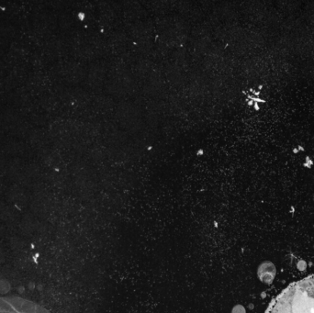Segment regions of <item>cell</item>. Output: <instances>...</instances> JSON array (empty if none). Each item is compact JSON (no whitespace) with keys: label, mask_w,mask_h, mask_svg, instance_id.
Masks as SVG:
<instances>
[{"label":"cell","mask_w":314,"mask_h":313,"mask_svg":"<svg viewBox=\"0 0 314 313\" xmlns=\"http://www.w3.org/2000/svg\"><path fill=\"white\" fill-rule=\"evenodd\" d=\"M248 105H249V106H252V105H253V101H252V100H250V101L248 102Z\"/></svg>","instance_id":"cell-5"},{"label":"cell","mask_w":314,"mask_h":313,"mask_svg":"<svg viewBox=\"0 0 314 313\" xmlns=\"http://www.w3.org/2000/svg\"><path fill=\"white\" fill-rule=\"evenodd\" d=\"M0 313H50L40 305L19 298H0Z\"/></svg>","instance_id":"cell-2"},{"label":"cell","mask_w":314,"mask_h":313,"mask_svg":"<svg viewBox=\"0 0 314 313\" xmlns=\"http://www.w3.org/2000/svg\"><path fill=\"white\" fill-rule=\"evenodd\" d=\"M254 109H255V110H259V109H260V108H259V106H258V103H257V102H255V103H254Z\"/></svg>","instance_id":"cell-4"},{"label":"cell","mask_w":314,"mask_h":313,"mask_svg":"<svg viewBox=\"0 0 314 313\" xmlns=\"http://www.w3.org/2000/svg\"><path fill=\"white\" fill-rule=\"evenodd\" d=\"M233 313H245V310L243 306L241 305H238V306H235L233 310Z\"/></svg>","instance_id":"cell-3"},{"label":"cell","mask_w":314,"mask_h":313,"mask_svg":"<svg viewBox=\"0 0 314 313\" xmlns=\"http://www.w3.org/2000/svg\"><path fill=\"white\" fill-rule=\"evenodd\" d=\"M268 313H314V276L290 285Z\"/></svg>","instance_id":"cell-1"},{"label":"cell","mask_w":314,"mask_h":313,"mask_svg":"<svg viewBox=\"0 0 314 313\" xmlns=\"http://www.w3.org/2000/svg\"><path fill=\"white\" fill-rule=\"evenodd\" d=\"M262 87H263V86H262V85H259V87H258V88H259V90H261V89H262Z\"/></svg>","instance_id":"cell-6"}]
</instances>
